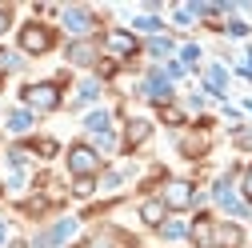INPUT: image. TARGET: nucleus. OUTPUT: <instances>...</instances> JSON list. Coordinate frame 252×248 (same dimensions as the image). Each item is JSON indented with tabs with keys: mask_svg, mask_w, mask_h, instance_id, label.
Instances as JSON below:
<instances>
[{
	"mask_svg": "<svg viewBox=\"0 0 252 248\" xmlns=\"http://www.w3.org/2000/svg\"><path fill=\"white\" fill-rule=\"evenodd\" d=\"M144 92H148L152 100H164V96H168V80L156 72V76H148V80H144Z\"/></svg>",
	"mask_w": 252,
	"mask_h": 248,
	"instance_id": "12",
	"label": "nucleus"
},
{
	"mask_svg": "<svg viewBox=\"0 0 252 248\" xmlns=\"http://www.w3.org/2000/svg\"><path fill=\"white\" fill-rule=\"evenodd\" d=\"M8 68H16V56L12 52H0V72H8Z\"/></svg>",
	"mask_w": 252,
	"mask_h": 248,
	"instance_id": "21",
	"label": "nucleus"
},
{
	"mask_svg": "<svg viewBox=\"0 0 252 248\" xmlns=\"http://www.w3.org/2000/svg\"><path fill=\"white\" fill-rule=\"evenodd\" d=\"M84 248H112V236H104V232H100V236H92Z\"/></svg>",
	"mask_w": 252,
	"mask_h": 248,
	"instance_id": "19",
	"label": "nucleus"
},
{
	"mask_svg": "<svg viewBox=\"0 0 252 248\" xmlns=\"http://www.w3.org/2000/svg\"><path fill=\"white\" fill-rule=\"evenodd\" d=\"M12 248H24V244H12Z\"/></svg>",
	"mask_w": 252,
	"mask_h": 248,
	"instance_id": "26",
	"label": "nucleus"
},
{
	"mask_svg": "<svg viewBox=\"0 0 252 248\" xmlns=\"http://www.w3.org/2000/svg\"><path fill=\"white\" fill-rule=\"evenodd\" d=\"M0 244H4V224H0Z\"/></svg>",
	"mask_w": 252,
	"mask_h": 248,
	"instance_id": "25",
	"label": "nucleus"
},
{
	"mask_svg": "<svg viewBox=\"0 0 252 248\" xmlns=\"http://www.w3.org/2000/svg\"><path fill=\"white\" fill-rule=\"evenodd\" d=\"M164 212H168L164 200H148V204L140 208V220H144V224H156V228H164Z\"/></svg>",
	"mask_w": 252,
	"mask_h": 248,
	"instance_id": "6",
	"label": "nucleus"
},
{
	"mask_svg": "<svg viewBox=\"0 0 252 248\" xmlns=\"http://www.w3.org/2000/svg\"><path fill=\"white\" fill-rule=\"evenodd\" d=\"M216 244H220V248H236V244H240V228H236V224H220V228H216Z\"/></svg>",
	"mask_w": 252,
	"mask_h": 248,
	"instance_id": "11",
	"label": "nucleus"
},
{
	"mask_svg": "<svg viewBox=\"0 0 252 248\" xmlns=\"http://www.w3.org/2000/svg\"><path fill=\"white\" fill-rule=\"evenodd\" d=\"M76 196H92V176H80L76 180Z\"/></svg>",
	"mask_w": 252,
	"mask_h": 248,
	"instance_id": "18",
	"label": "nucleus"
},
{
	"mask_svg": "<svg viewBox=\"0 0 252 248\" xmlns=\"http://www.w3.org/2000/svg\"><path fill=\"white\" fill-rule=\"evenodd\" d=\"M208 84H212V88H224V72H220V68H208Z\"/></svg>",
	"mask_w": 252,
	"mask_h": 248,
	"instance_id": "20",
	"label": "nucleus"
},
{
	"mask_svg": "<svg viewBox=\"0 0 252 248\" xmlns=\"http://www.w3.org/2000/svg\"><path fill=\"white\" fill-rule=\"evenodd\" d=\"M24 100L32 108H56L60 104V88L56 84H28L24 88Z\"/></svg>",
	"mask_w": 252,
	"mask_h": 248,
	"instance_id": "2",
	"label": "nucleus"
},
{
	"mask_svg": "<svg viewBox=\"0 0 252 248\" xmlns=\"http://www.w3.org/2000/svg\"><path fill=\"white\" fill-rule=\"evenodd\" d=\"M64 24L72 28V32H88V28H92V16H88L84 8H68V12H64Z\"/></svg>",
	"mask_w": 252,
	"mask_h": 248,
	"instance_id": "9",
	"label": "nucleus"
},
{
	"mask_svg": "<svg viewBox=\"0 0 252 248\" xmlns=\"http://www.w3.org/2000/svg\"><path fill=\"white\" fill-rule=\"evenodd\" d=\"M28 124H32L28 112H12V116H8V128H12V132H28Z\"/></svg>",
	"mask_w": 252,
	"mask_h": 248,
	"instance_id": "14",
	"label": "nucleus"
},
{
	"mask_svg": "<svg viewBox=\"0 0 252 248\" xmlns=\"http://www.w3.org/2000/svg\"><path fill=\"white\" fill-rule=\"evenodd\" d=\"M20 48L24 52H48L52 48V32L44 24H28L24 32H20Z\"/></svg>",
	"mask_w": 252,
	"mask_h": 248,
	"instance_id": "3",
	"label": "nucleus"
},
{
	"mask_svg": "<svg viewBox=\"0 0 252 248\" xmlns=\"http://www.w3.org/2000/svg\"><path fill=\"white\" fill-rule=\"evenodd\" d=\"M8 20H12V16H8L4 8H0V32H4V28H8Z\"/></svg>",
	"mask_w": 252,
	"mask_h": 248,
	"instance_id": "24",
	"label": "nucleus"
},
{
	"mask_svg": "<svg viewBox=\"0 0 252 248\" xmlns=\"http://www.w3.org/2000/svg\"><path fill=\"white\" fill-rule=\"evenodd\" d=\"M216 200L224 204L228 212H240V216H244V204H240V200L232 196V184H228V180H220V184H216Z\"/></svg>",
	"mask_w": 252,
	"mask_h": 248,
	"instance_id": "7",
	"label": "nucleus"
},
{
	"mask_svg": "<svg viewBox=\"0 0 252 248\" xmlns=\"http://www.w3.org/2000/svg\"><path fill=\"white\" fill-rule=\"evenodd\" d=\"M192 184H188V180H172L168 184V188H164V204L168 208H188V204H192Z\"/></svg>",
	"mask_w": 252,
	"mask_h": 248,
	"instance_id": "4",
	"label": "nucleus"
},
{
	"mask_svg": "<svg viewBox=\"0 0 252 248\" xmlns=\"http://www.w3.org/2000/svg\"><path fill=\"white\" fill-rule=\"evenodd\" d=\"M88 128L92 132H108V112H92L88 116Z\"/></svg>",
	"mask_w": 252,
	"mask_h": 248,
	"instance_id": "15",
	"label": "nucleus"
},
{
	"mask_svg": "<svg viewBox=\"0 0 252 248\" xmlns=\"http://www.w3.org/2000/svg\"><path fill=\"white\" fill-rule=\"evenodd\" d=\"M68 168H72L76 176H92V172L100 168V156H96L88 144H76V148L68 152Z\"/></svg>",
	"mask_w": 252,
	"mask_h": 248,
	"instance_id": "1",
	"label": "nucleus"
},
{
	"mask_svg": "<svg viewBox=\"0 0 252 248\" xmlns=\"http://www.w3.org/2000/svg\"><path fill=\"white\" fill-rule=\"evenodd\" d=\"M188 236L196 240V248H212V244H216V224L208 220V216H200V220L188 228Z\"/></svg>",
	"mask_w": 252,
	"mask_h": 248,
	"instance_id": "5",
	"label": "nucleus"
},
{
	"mask_svg": "<svg viewBox=\"0 0 252 248\" xmlns=\"http://www.w3.org/2000/svg\"><path fill=\"white\" fill-rule=\"evenodd\" d=\"M140 140H148V124L144 120H132L128 124V144H140Z\"/></svg>",
	"mask_w": 252,
	"mask_h": 248,
	"instance_id": "13",
	"label": "nucleus"
},
{
	"mask_svg": "<svg viewBox=\"0 0 252 248\" xmlns=\"http://www.w3.org/2000/svg\"><path fill=\"white\" fill-rule=\"evenodd\" d=\"M148 48H152V52H156V56H164V52H168V48H172V40H164V36H156V40H152V44H148Z\"/></svg>",
	"mask_w": 252,
	"mask_h": 248,
	"instance_id": "17",
	"label": "nucleus"
},
{
	"mask_svg": "<svg viewBox=\"0 0 252 248\" xmlns=\"http://www.w3.org/2000/svg\"><path fill=\"white\" fill-rule=\"evenodd\" d=\"M244 196L252 200V168H248V176H244Z\"/></svg>",
	"mask_w": 252,
	"mask_h": 248,
	"instance_id": "23",
	"label": "nucleus"
},
{
	"mask_svg": "<svg viewBox=\"0 0 252 248\" xmlns=\"http://www.w3.org/2000/svg\"><path fill=\"white\" fill-rule=\"evenodd\" d=\"M136 24H140V28H148V32H156V28H160V24H156V20H152V16H140V20H136Z\"/></svg>",
	"mask_w": 252,
	"mask_h": 248,
	"instance_id": "22",
	"label": "nucleus"
},
{
	"mask_svg": "<svg viewBox=\"0 0 252 248\" xmlns=\"http://www.w3.org/2000/svg\"><path fill=\"white\" fill-rule=\"evenodd\" d=\"M68 60H72V64H92V60H96V48L76 40V44H68Z\"/></svg>",
	"mask_w": 252,
	"mask_h": 248,
	"instance_id": "8",
	"label": "nucleus"
},
{
	"mask_svg": "<svg viewBox=\"0 0 252 248\" xmlns=\"http://www.w3.org/2000/svg\"><path fill=\"white\" fill-rule=\"evenodd\" d=\"M108 48L120 52V56H128V52H136V40L128 32H108Z\"/></svg>",
	"mask_w": 252,
	"mask_h": 248,
	"instance_id": "10",
	"label": "nucleus"
},
{
	"mask_svg": "<svg viewBox=\"0 0 252 248\" xmlns=\"http://www.w3.org/2000/svg\"><path fill=\"white\" fill-rule=\"evenodd\" d=\"M160 232H164V236H168V240H180V236H184V232H188V228H184V224H164V228H160Z\"/></svg>",
	"mask_w": 252,
	"mask_h": 248,
	"instance_id": "16",
	"label": "nucleus"
}]
</instances>
